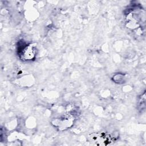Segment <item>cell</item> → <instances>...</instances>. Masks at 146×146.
Here are the masks:
<instances>
[{"instance_id":"6da1fadb","label":"cell","mask_w":146,"mask_h":146,"mask_svg":"<svg viewBox=\"0 0 146 146\" xmlns=\"http://www.w3.org/2000/svg\"><path fill=\"white\" fill-rule=\"evenodd\" d=\"M141 13V10L138 7L128 9L125 18V25L127 28L132 30L140 28L143 22Z\"/></svg>"},{"instance_id":"7a4b0ae2","label":"cell","mask_w":146,"mask_h":146,"mask_svg":"<svg viewBox=\"0 0 146 146\" xmlns=\"http://www.w3.org/2000/svg\"><path fill=\"white\" fill-rule=\"evenodd\" d=\"M76 117V116L75 113L71 112L62 116L60 117L53 119L51 121V124L54 127L60 131L66 130L73 125Z\"/></svg>"},{"instance_id":"3957f363","label":"cell","mask_w":146,"mask_h":146,"mask_svg":"<svg viewBox=\"0 0 146 146\" xmlns=\"http://www.w3.org/2000/svg\"><path fill=\"white\" fill-rule=\"evenodd\" d=\"M89 141L98 145H107L114 141V137L107 132H95L87 136Z\"/></svg>"},{"instance_id":"277c9868","label":"cell","mask_w":146,"mask_h":146,"mask_svg":"<svg viewBox=\"0 0 146 146\" xmlns=\"http://www.w3.org/2000/svg\"><path fill=\"white\" fill-rule=\"evenodd\" d=\"M18 55L22 60H31L35 57L36 50L31 44H23L21 46H19Z\"/></svg>"}]
</instances>
